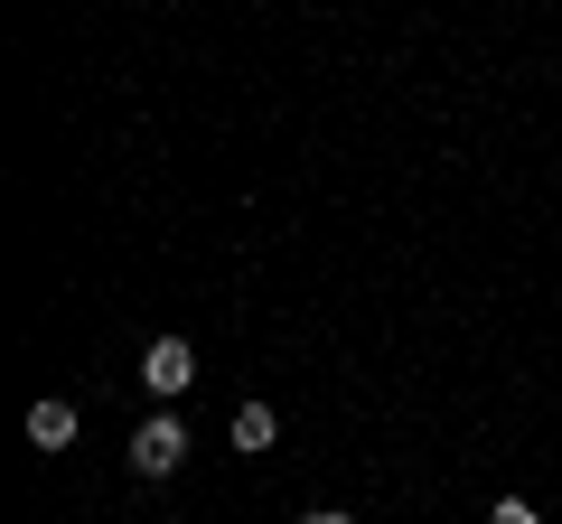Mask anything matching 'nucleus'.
<instances>
[{
    "label": "nucleus",
    "mask_w": 562,
    "mask_h": 524,
    "mask_svg": "<svg viewBox=\"0 0 562 524\" xmlns=\"http://www.w3.org/2000/svg\"><path fill=\"white\" fill-rule=\"evenodd\" d=\"M179 459H188V422H179V412H160V422L132 431V478H169Z\"/></svg>",
    "instance_id": "f257e3e1"
},
{
    "label": "nucleus",
    "mask_w": 562,
    "mask_h": 524,
    "mask_svg": "<svg viewBox=\"0 0 562 524\" xmlns=\"http://www.w3.org/2000/svg\"><path fill=\"white\" fill-rule=\"evenodd\" d=\"M29 441H38V449H66V441H76V403H38V412H29Z\"/></svg>",
    "instance_id": "7ed1b4c3"
},
{
    "label": "nucleus",
    "mask_w": 562,
    "mask_h": 524,
    "mask_svg": "<svg viewBox=\"0 0 562 524\" xmlns=\"http://www.w3.org/2000/svg\"><path fill=\"white\" fill-rule=\"evenodd\" d=\"M301 524H347V515H338V505H310V515H301Z\"/></svg>",
    "instance_id": "423d86ee"
},
{
    "label": "nucleus",
    "mask_w": 562,
    "mask_h": 524,
    "mask_svg": "<svg viewBox=\"0 0 562 524\" xmlns=\"http://www.w3.org/2000/svg\"><path fill=\"white\" fill-rule=\"evenodd\" d=\"M235 449H272V403H244L235 412Z\"/></svg>",
    "instance_id": "20e7f679"
},
{
    "label": "nucleus",
    "mask_w": 562,
    "mask_h": 524,
    "mask_svg": "<svg viewBox=\"0 0 562 524\" xmlns=\"http://www.w3.org/2000/svg\"><path fill=\"white\" fill-rule=\"evenodd\" d=\"M487 524H543V515H535L525 497H497V515H487Z\"/></svg>",
    "instance_id": "39448f33"
},
{
    "label": "nucleus",
    "mask_w": 562,
    "mask_h": 524,
    "mask_svg": "<svg viewBox=\"0 0 562 524\" xmlns=\"http://www.w3.org/2000/svg\"><path fill=\"white\" fill-rule=\"evenodd\" d=\"M140 384H150L160 403H179L188 384H198V346H188V338H160L150 356H140Z\"/></svg>",
    "instance_id": "f03ea898"
}]
</instances>
